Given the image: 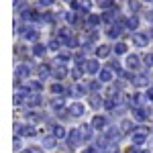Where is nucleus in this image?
I'll list each match as a JSON object with an SVG mask.
<instances>
[{
    "label": "nucleus",
    "instance_id": "33",
    "mask_svg": "<svg viewBox=\"0 0 153 153\" xmlns=\"http://www.w3.org/2000/svg\"><path fill=\"white\" fill-rule=\"evenodd\" d=\"M96 4L102 8V10H110V8H114L117 4H114V0H96Z\"/></svg>",
    "mask_w": 153,
    "mask_h": 153
},
{
    "label": "nucleus",
    "instance_id": "6",
    "mask_svg": "<svg viewBox=\"0 0 153 153\" xmlns=\"http://www.w3.org/2000/svg\"><path fill=\"white\" fill-rule=\"evenodd\" d=\"M100 23H102V14H86V19H84V29H86V31H92V29H96Z\"/></svg>",
    "mask_w": 153,
    "mask_h": 153
},
{
    "label": "nucleus",
    "instance_id": "16",
    "mask_svg": "<svg viewBox=\"0 0 153 153\" xmlns=\"http://www.w3.org/2000/svg\"><path fill=\"white\" fill-rule=\"evenodd\" d=\"M90 106H92L94 110H98L100 106H104V98L98 94V92H92V94H90Z\"/></svg>",
    "mask_w": 153,
    "mask_h": 153
},
{
    "label": "nucleus",
    "instance_id": "20",
    "mask_svg": "<svg viewBox=\"0 0 153 153\" xmlns=\"http://www.w3.org/2000/svg\"><path fill=\"white\" fill-rule=\"evenodd\" d=\"M80 131H82V139L84 143H88V141H92V131H94V127H92V123L90 125H84V127H80Z\"/></svg>",
    "mask_w": 153,
    "mask_h": 153
},
{
    "label": "nucleus",
    "instance_id": "52",
    "mask_svg": "<svg viewBox=\"0 0 153 153\" xmlns=\"http://www.w3.org/2000/svg\"><path fill=\"white\" fill-rule=\"evenodd\" d=\"M141 153H151V151H141Z\"/></svg>",
    "mask_w": 153,
    "mask_h": 153
},
{
    "label": "nucleus",
    "instance_id": "50",
    "mask_svg": "<svg viewBox=\"0 0 153 153\" xmlns=\"http://www.w3.org/2000/svg\"><path fill=\"white\" fill-rule=\"evenodd\" d=\"M147 35H149V37L153 39V29H149V31H147Z\"/></svg>",
    "mask_w": 153,
    "mask_h": 153
},
{
    "label": "nucleus",
    "instance_id": "48",
    "mask_svg": "<svg viewBox=\"0 0 153 153\" xmlns=\"http://www.w3.org/2000/svg\"><path fill=\"white\" fill-rule=\"evenodd\" d=\"M129 153H141V149H139V145H133L129 149Z\"/></svg>",
    "mask_w": 153,
    "mask_h": 153
},
{
    "label": "nucleus",
    "instance_id": "4",
    "mask_svg": "<svg viewBox=\"0 0 153 153\" xmlns=\"http://www.w3.org/2000/svg\"><path fill=\"white\" fill-rule=\"evenodd\" d=\"M41 16H43V14H39L37 8H25V10L21 12V19H23L25 23H39Z\"/></svg>",
    "mask_w": 153,
    "mask_h": 153
},
{
    "label": "nucleus",
    "instance_id": "12",
    "mask_svg": "<svg viewBox=\"0 0 153 153\" xmlns=\"http://www.w3.org/2000/svg\"><path fill=\"white\" fill-rule=\"evenodd\" d=\"M149 39H151V37L147 35V33H137V31H135V33H133V45L143 49V47L149 45Z\"/></svg>",
    "mask_w": 153,
    "mask_h": 153
},
{
    "label": "nucleus",
    "instance_id": "1",
    "mask_svg": "<svg viewBox=\"0 0 153 153\" xmlns=\"http://www.w3.org/2000/svg\"><path fill=\"white\" fill-rule=\"evenodd\" d=\"M149 133H151V129H147L145 125H139V127H135L133 135H131V139H133V145H143V143L147 141Z\"/></svg>",
    "mask_w": 153,
    "mask_h": 153
},
{
    "label": "nucleus",
    "instance_id": "30",
    "mask_svg": "<svg viewBox=\"0 0 153 153\" xmlns=\"http://www.w3.org/2000/svg\"><path fill=\"white\" fill-rule=\"evenodd\" d=\"M74 59V53L71 51H57V59L55 61H63V63H68Z\"/></svg>",
    "mask_w": 153,
    "mask_h": 153
},
{
    "label": "nucleus",
    "instance_id": "24",
    "mask_svg": "<svg viewBox=\"0 0 153 153\" xmlns=\"http://www.w3.org/2000/svg\"><path fill=\"white\" fill-rule=\"evenodd\" d=\"M98 80H100L102 84L112 82V70H110V68H104V70H100V74H98Z\"/></svg>",
    "mask_w": 153,
    "mask_h": 153
},
{
    "label": "nucleus",
    "instance_id": "27",
    "mask_svg": "<svg viewBox=\"0 0 153 153\" xmlns=\"http://www.w3.org/2000/svg\"><path fill=\"white\" fill-rule=\"evenodd\" d=\"M110 51H112V47H110V45H98V47H96V57H108V55H110Z\"/></svg>",
    "mask_w": 153,
    "mask_h": 153
},
{
    "label": "nucleus",
    "instance_id": "43",
    "mask_svg": "<svg viewBox=\"0 0 153 153\" xmlns=\"http://www.w3.org/2000/svg\"><path fill=\"white\" fill-rule=\"evenodd\" d=\"M37 4L41 8H49V6H53V0H37Z\"/></svg>",
    "mask_w": 153,
    "mask_h": 153
},
{
    "label": "nucleus",
    "instance_id": "38",
    "mask_svg": "<svg viewBox=\"0 0 153 153\" xmlns=\"http://www.w3.org/2000/svg\"><path fill=\"white\" fill-rule=\"evenodd\" d=\"M49 104H51V108H53V110H59V108H63V98H51V100H49Z\"/></svg>",
    "mask_w": 153,
    "mask_h": 153
},
{
    "label": "nucleus",
    "instance_id": "23",
    "mask_svg": "<svg viewBox=\"0 0 153 153\" xmlns=\"http://www.w3.org/2000/svg\"><path fill=\"white\" fill-rule=\"evenodd\" d=\"M31 71H33V68H31L29 63H21V65L16 68V76H19V78H29Z\"/></svg>",
    "mask_w": 153,
    "mask_h": 153
},
{
    "label": "nucleus",
    "instance_id": "44",
    "mask_svg": "<svg viewBox=\"0 0 153 153\" xmlns=\"http://www.w3.org/2000/svg\"><path fill=\"white\" fill-rule=\"evenodd\" d=\"M12 149H14V151H21V141H19V135H14V141H12Z\"/></svg>",
    "mask_w": 153,
    "mask_h": 153
},
{
    "label": "nucleus",
    "instance_id": "28",
    "mask_svg": "<svg viewBox=\"0 0 153 153\" xmlns=\"http://www.w3.org/2000/svg\"><path fill=\"white\" fill-rule=\"evenodd\" d=\"M27 118H29V120H31L33 125H37V123H41V120H43L45 117H43L41 112H35V108H31V110L27 112Z\"/></svg>",
    "mask_w": 153,
    "mask_h": 153
},
{
    "label": "nucleus",
    "instance_id": "37",
    "mask_svg": "<svg viewBox=\"0 0 153 153\" xmlns=\"http://www.w3.org/2000/svg\"><path fill=\"white\" fill-rule=\"evenodd\" d=\"M112 51H114V53H117V55H125V53H127V45H125V43H123V41H118L117 45H114V47H112Z\"/></svg>",
    "mask_w": 153,
    "mask_h": 153
},
{
    "label": "nucleus",
    "instance_id": "5",
    "mask_svg": "<svg viewBox=\"0 0 153 153\" xmlns=\"http://www.w3.org/2000/svg\"><path fill=\"white\" fill-rule=\"evenodd\" d=\"M25 104L29 106V108H39V106L43 104V96H41V92H29L27 98H25Z\"/></svg>",
    "mask_w": 153,
    "mask_h": 153
},
{
    "label": "nucleus",
    "instance_id": "2",
    "mask_svg": "<svg viewBox=\"0 0 153 153\" xmlns=\"http://www.w3.org/2000/svg\"><path fill=\"white\" fill-rule=\"evenodd\" d=\"M65 141H68V147H70V149H76V147H80V145L84 143V139H82V131H80V129H70L68 137H65Z\"/></svg>",
    "mask_w": 153,
    "mask_h": 153
},
{
    "label": "nucleus",
    "instance_id": "14",
    "mask_svg": "<svg viewBox=\"0 0 153 153\" xmlns=\"http://www.w3.org/2000/svg\"><path fill=\"white\" fill-rule=\"evenodd\" d=\"M68 108H70V114L74 118H80L84 114V112H86V108H84V104L82 102H71L70 106H68Z\"/></svg>",
    "mask_w": 153,
    "mask_h": 153
},
{
    "label": "nucleus",
    "instance_id": "51",
    "mask_svg": "<svg viewBox=\"0 0 153 153\" xmlns=\"http://www.w3.org/2000/svg\"><path fill=\"white\" fill-rule=\"evenodd\" d=\"M143 2H153V0H143Z\"/></svg>",
    "mask_w": 153,
    "mask_h": 153
},
{
    "label": "nucleus",
    "instance_id": "34",
    "mask_svg": "<svg viewBox=\"0 0 153 153\" xmlns=\"http://www.w3.org/2000/svg\"><path fill=\"white\" fill-rule=\"evenodd\" d=\"M37 129L35 125H23V137H35Z\"/></svg>",
    "mask_w": 153,
    "mask_h": 153
},
{
    "label": "nucleus",
    "instance_id": "17",
    "mask_svg": "<svg viewBox=\"0 0 153 153\" xmlns=\"http://www.w3.org/2000/svg\"><path fill=\"white\" fill-rule=\"evenodd\" d=\"M104 135L110 139V141H120V137H123V131L117 129V127H110V129L104 131Z\"/></svg>",
    "mask_w": 153,
    "mask_h": 153
},
{
    "label": "nucleus",
    "instance_id": "10",
    "mask_svg": "<svg viewBox=\"0 0 153 153\" xmlns=\"http://www.w3.org/2000/svg\"><path fill=\"white\" fill-rule=\"evenodd\" d=\"M21 35L27 41H39V31H37L35 27H31V25H25L23 29H21Z\"/></svg>",
    "mask_w": 153,
    "mask_h": 153
},
{
    "label": "nucleus",
    "instance_id": "21",
    "mask_svg": "<svg viewBox=\"0 0 153 153\" xmlns=\"http://www.w3.org/2000/svg\"><path fill=\"white\" fill-rule=\"evenodd\" d=\"M47 49H49V47H45V45H41L39 41H35V45H33V49H31V53H33L35 57H45Z\"/></svg>",
    "mask_w": 153,
    "mask_h": 153
},
{
    "label": "nucleus",
    "instance_id": "53",
    "mask_svg": "<svg viewBox=\"0 0 153 153\" xmlns=\"http://www.w3.org/2000/svg\"><path fill=\"white\" fill-rule=\"evenodd\" d=\"M151 133H153V129H151Z\"/></svg>",
    "mask_w": 153,
    "mask_h": 153
},
{
    "label": "nucleus",
    "instance_id": "25",
    "mask_svg": "<svg viewBox=\"0 0 153 153\" xmlns=\"http://www.w3.org/2000/svg\"><path fill=\"white\" fill-rule=\"evenodd\" d=\"M120 131H123V135H133V131H135V125H133V120L125 118V120L120 123Z\"/></svg>",
    "mask_w": 153,
    "mask_h": 153
},
{
    "label": "nucleus",
    "instance_id": "45",
    "mask_svg": "<svg viewBox=\"0 0 153 153\" xmlns=\"http://www.w3.org/2000/svg\"><path fill=\"white\" fill-rule=\"evenodd\" d=\"M145 98H147V100L153 104V86H149V88H147V94H145Z\"/></svg>",
    "mask_w": 153,
    "mask_h": 153
},
{
    "label": "nucleus",
    "instance_id": "3",
    "mask_svg": "<svg viewBox=\"0 0 153 153\" xmlns=\"http://www.w3.org/2000/svg\"><path fill=\"white\" fill-rule=\"evenodd\" d=\"M149 74L147 71H137L135 76H133V80H131V84L135 86V88H145V86H149Z\"/></svg>",
    "mask_w": 153,
    "mask_h": 153
},
{
    "label": "nucleus",
    "instance_id": "39",
    "mask_svg": "<svg viewBox=\"0 0 153 153\" xmlns=\"http://www.w3.org/2000/svg\"><path fill=\"white\" fill-rule=\"evenodd\" d=\"M82 2V14H88V10L92 8V0H80Z\"/></svg>",
    "mask_w": 153,
    "mask_h": 153
},
{
    "label": "nucleus",
    "instance_id": "29",
    "mask_svg": "<svg viewBox=\"0 0 153 153\" xmlns=\"http://www.w3.org/2000/svg\"><path fill=\"white\" fill-rule=\"evenodd\" d=\"M55 145H57V137H55V135H47V137H43V147L53 149Z\"/></svg>",
    "mask_w": 153,
    "mask_h": 153
},
{
    "label": "nucleus",
    "instance_id": "41",
    "mask_svg": "<svg viewBox=\"0 0 153 153\" xmlns=\"http://www.w3.org/2000/svg\"><path fill=\"white\" fill-rule=\"evenodd\" d=\"M100 86H102V82H100V80H98V82H90L88 84V88H90V92H98V90H100Z\"/></svg>",
    "mask_w": 153,
    "mask_h": 153
},
{
    "label": "nucleus",
    "instance_id": "13",
    "mask_svg": "<svg viewBox=\"0 0 153 153\" xmlns=\"http://www.w3.org/2000/svg\"><path fill=\"white\" fill-rule=\"evenodd\" d=\"M84 70H86V74H90V76L100 74V61L98 59H86L84 61Z\"/></svg>",
    "mask_w": 153,
    "mask_h": 153
},
{
    "label": "nucleus",
    "instance_id": "7",
    "mask_svg": "<svg viewBox=\"0 0 153 153\" xmlns=\"http://www.w3.org/2000/svg\"><path fill=\"white\" fill-rule=\"evenodd\" d=\"M68 74H70V70H68V65H65L63 61H55V65H53V78L61 82L63 78H68Z\"/></svg>",
    "mask_w": 153,
    "mask_h": 153
},
{
    "label": "nucleus",
    "instance_id": "8",
    "mask_svg": "<svg viewBox=\"0 0 153 153\" xmlns=\"http://www.w3.org/2000/svg\"><path fill=\"white\" fill-rule=\"evenodd\" d=\"M37 78H39V80L53 78V65H51V63H41V65H37Z\"/></svg>",
    "mask_w": 153,
    "mask_h": 153
},
{
    "label": "nucleus",
    "instance_id": "42",
    "mask_svg": "<svg viewBox=\"0 0 153 153\" xmlns=\"http://www.w3.org/2000/svg\"><path fill=\"white\" fill-rule=\"evenodd\" d=\"M143 63H145L147 68H153V53H147V55L143 57Z\"/></svg>",
    "mask_w": 153,
    "mask_h": 153
},
{
    "label": "nucleus",
    "instance_id": "26",
    "mask_svg": "<svg viewBox=\"0 0 153 153\" xmlns=\"http://www.w3.org/2000/svg\"><path fill=\"white\" fill-rule=\"evenodd\" d=\"M51 94H57V96H61V94H68V88L63 86V84L59 82H55V84H51Z\"/></svg>",
    "mask_w": 153,
    "mask_h": 153
},
{
    "label": "nucleus",
    "instance_id": "47",
    "mask_svg": "<svg viewBox=\"0 0 153 153\" xmlns=\"http://www.w3.org/2000/svg\"><path fill=\"white\" fill-rule=\"evenodd\" d=\"M145 16H147V21H149V23H153V8L145 12Z\"/></svg>",
    "mask_w": 153,
    "mask_h": 153
},
{
    "label": "nucleus",
    "instance_id": "19",
    "mask_svg": "<svg viewBox=\"0 0 153 153\" xmlns=\"http://www.w3.org/2000/svg\"><path fill=\"white\" fill-rule=\"evenodd\" d=\"M84 74H86L84 65H76V68H71V71H70V76H71L74 82H80V80L84 78Z\"/></svg>",
    "mask_w": 153,
    "mask_h": 153
},
{
    "label": "nucleus",
    "instance_id": "31",
    "mask_svg": "<svg viewBox=\"0 0 153 153\" xmlns=\"http://www.w3.org/2000/svg\"><path fill=\"white\" fill-rule=\"evenodd\" d=\"M141 2L143 0H127V4H129V10L133 14H137V12L141 10Z\"/></svg>",
    "mask_w": 153,
    "mask_h": 153
},
{
    "label": "nucleus",
    "instance_id": "36",
    "mask_svg": "<svg viewBox=\"0 0 153 153\" xmlns=\"http://www.w3.org/2000/svg\"><path fill=\"white\" fill-rule=\"evenodd\" d=\"M61 45H63V43H61V41H59L57 37H55V39H53V37H51V41H49V43H47V47L51 49V51H59V47H61Z\"/></svg>",
    "mask_w": 153,
    "mask_h": 153
},
{
    "label": "nucleus",
    "instance_id": "32",
    "mask_svg": "<svg viewBox=\"0 0 153 153\" xmlns=\"http://www.w3.org/2000/svg\"><path fill=\"white\" fill-rule=\"evenodd\" d=\"M108 68H110L112 71H117L118 76H123V74H125L123 68H120V61H118V59H110V61H108Z\"/></svg>",
    "mask_w": 153,
    "mask_h": 153
},
{
    "label": "nucleus",
    "instance_id": "18",
    "mask_svg": "<svg viewBox=\"0 0 153 153\" xmlns=\"http://www.w3.org/2000/svg\"><path fill=\"white\" fill-rule=\"evenodd\" d=\"M125 27H127L129 31H137V29H139V16H137V14H131L129 19H125Z\"/></svg>",
    "mask_w": 153,
    "mask_h": 153
},
{
    "label": "nucleus",
    "instance_id": "49",
    "mask_svg": "<svg viewBox=\"0 0 153 153\" xmlns=\"http://www.w3.org/2000/svg\"><path fill=\"white\" fill-rule=\"evenodd\" d=\"M21 153H35V151H33V149L29 147V149H25V151H21Z\"/></svg>",
    "mask_w": 153,
    "mask_h": 153
},
{
    "label": "nucleus",
    "instance_id": "35",
    "mask_svg": "<svg viewBox=\"0 0 153 153\" xmlns=\"http://www.w3.org/2000/svg\"><path fill=\"white\" fill-rule=\"evenodd\" d=\"M53 135H55V137H57V139H63V137H68V133H65V129H63V127H61V125H53Z\"/></svg>",
    "mask_w": 153,
    "mask_h": 153
},
{
    "label": "nucleus",
    "instance_id": "46",
    "mask_svg": "<svg viewBox=\"0 0 153 153\" xmlns=\"http://www.w3.org/2000/svg\"><path fill=\"white\" fill-rule=\"evenodd\" d=\"M82 153H100V149H98V147H86Z\"/></svg>",
    "mask_w": 153,
    "mask_h": 153
},
{
    "label": "nucleus",
    "instance_id": "15",
    "mask_svg": "<svg viewBox=\"0 0 153 153\" xmlns=\"http://www.w3.org/2000/svg\"><path fill=\"white\" fill-rule=\"evenodd\" d=\"M106 125H108V120H106V117H102V114H96V117L92 118V127H94V131L106 129Z\"/></svg>",
    "mask_w": 153,
    "mask_h": 153
},
{
    "label": "nucleus",
    "instance_id": "11",
    "mask_svg": "<svg viewBox=\"0 0 153 153\" xmlns=\"http://www.w3.org/2000/svg\"><path fill=\"white\" fill-rule=\"evenodd\" d=\"M127 70L131 71H141V57L139 55H135V53H129L127 55Z\"/></svg>",
    "mask_w": 153,
    "mask_h": 153
},
{
    "label": "nucleus",
    "instance_id": "9",
    "mask_svg": "<svg viewBox=\"0 0 153 153\" xmlns=\"http://www.w3.org/2000/svg\"><path fill=\"white\" fill-rule=\"evenodd\" d=\"M149 112H151L149 106H135L133 108V117H135V120H139V123H145L149 118Z\"/></svg>",
    "mask_w": 153,
    "mask_h": 153
},
{
    "label": "nucleus",
    "instance_id": "40",
    "mask_svg": "<svg viewBox=\"0 0 153 153\" xmlns=\"http://www.w3.org/2000/svg\"><path fill=\"white\" fill-rule=\"evenodd\" d=\"M74 61H76L78 65H84V61H86V59H84V49H82V51H78V53L74 55Z\"/></svg>",
    "mask_w": 153,
    "mask_h": 153
},
{
    "label": "nucleus",
    "instance_id": "22",
    "mask_svg": "<svg viewBox=\"0 0 153 153\" xmlns=\"http://www.w3.org/2000/svg\"><path fill=\"white\" fill-rule=\"evenodd\" d=\"M29 92H41L43 90V80H31V82H27L25 86Z\"/></svg>",
    "mask_w": 153,
    "mask_h": 153
}]
</instances>
